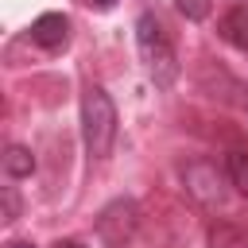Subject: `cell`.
<instances>
[{
	"instance_id": "cell-11",
	"label": "cell",
	"mask_w": 248,
	"mask_h": 248,
	"mask_svg": "<svg viewBox=\"0 0 248 248\" xmlns=\"http://www.w3.org/2000/svg\"><path fill=\"white\" fill-rule=\"evenodd\" d=\"M0 202H4V221H16L19 217V194H16V186H0Z\"/></svg>"
},
{
	"instance_id": "cell-7",
	"label": "cell",
	"mask_w": 248,
	"mask_h": 248,
	"mask_svg": "<svg viewBox=\"0 0 248 248\" xmlns=\"http://www.w3.org/2000/svg\"><path fill=\"white\" fill-rule=\"evenodd\" d=\"M4 174L8 178H27L31 170H35V155H31V147H23V143H8V151H4Z\"/></svg>"
},
{
	"instance_id": "cell-1",
	"label": "cell",
	"mask_w": 248,
	"mask_h": 248,
	"mask_svg": "<svg viewBox=\"0 0 248 248\" xmlns=\"http://www.w3.org/2000/svg\"><path fill=\"white\" fill-rule=\"evenodd\" d=\"M136 46H140V58H143V66H147V78H151L159 89L174 85V78H178V58H174L170 35H167V27L159 23L155 12H143V16L136 19Z\"/></svg>"
},
{
	"instance_id": "cell-10",
	"label": "cell",
	"mask_w": 248,
	"mask_h": 248,
	"mask_svg": "<svg viewBox=\"0 0 248 248\" xmlns=\"http://www.w3.org/2000/svg\"><path fill=\"white\" fill-rule=\"evenodd\" d=\"M174 8H178L190 23H198V19L209 16V0H174Z\"/></svg>"
},
{
	"instance_id": "cell-5",
	"label": "cell",
	"mask_w": 248,
	"mask_h": 248,
	"mask_svg": "<svg viewBox=\"0 0 248 248\" xmlns=\"http://www.w3.org/2000/svg\"><path fill=\"white\" fill-rule=\"evenodd\" d=\"M31 43L43 46V50H62L70 43V19L62 12H43L31 23Z\"/></svg>"
},
{
	"instance_id": "cell-12",
	"label": "cell",
	"mask_w": 248,
	"mask_h": 248,
	"mask_svg": "<svg viewBox=\"0 0 248 248\" xmlns=\"http://www.w3.org/2000/svg\"><path fill=\"white\" fill-rule=\"evenodd\" d=\"M50 248H85V244H81V240H74V236H66V240H54Z\"/></svg>"
},
{
	"instance_id": "cell-8",
	"label": "cell",
	"mask_w": 248,
	"mask_h": 248,
	"mask_svg": "<svg viewBox=\"0 0 248 248\" xmlns=\"http://www.w3.org/2000/svg\"><path fill=\"white\" fill-rule=\"evenodd\" d=\"M209 248H248V232L232 221L209 225Z\"/></svg>"
},
{
	"instance_id": "cell-4",
	"label": "cell",
	"mask_w": 248,
	"mask_h": 248,
	"mask_svg": "<svg viewBox=\"0 0 248 248\" xmlns=\"http://www.w3.org/2000/svg\"><path fill=\"white\" fill-rule=\"evenodd\" d=\"M225 178H229V174H221L217 163H205V159H198V163H190V167L182 170L186 194H190L198 205H205V209H213V205L225 202Z\"/></svg>"
},
{
	"instance_id": "cell-9",
	"label": "cell",
	"mask_w": 248,
	"mask_h": 248,
	"mask_svg": "<svg viewBox=\"0 0 248 248\" xmlns=\"http://www.w3.org/2000/svg\"><path fill=\"white\" fill-rule=\"evenodd\" d=\"M225 174L240 194H248V147H232L225 155Z\"/></svg>"
},
{
	"instance_id": "cell-14",
	"label": "cell",
	"mask_w": 248,
	"mask_h": 248,
	"mask_svg": "<svg viewBox=\"0 0 248 248\" xmlns=\"http://www.w3.org/2000/svg\"><path fill=\"white\" fill-rule=\"evenodd\" d=\"M93 4H97V8H101V12H108V8H112V4H116V0H93Z\"/></svg>"
},
{
	"instance_id": "cell-6",
	"label": "cell",
	"mask_w": 248,
	"mask_h": 248,
	"mask_svg": "<svg viewBox=\"0 0 248 248\" xmlns=\"http://www.w3.org/2000/svg\"><path fill=\"white\" fill-rule=\"evenodd\" d=\"M217 35H221L229 46H236V50H248V4H236V8H229V12L221 16V23H217Z\"/></svg>"
},
{
	"instance_id": "cell-13",
	"label": "cell",
	"mask_w": 248,
	"mask_h": 248,
	"mask_svg": "<svg viewBox=\"0 0 248 248\" xmlns=\"http://www.w3.org/2000/svg\"><path fill=\"white\" fill-rule=\"evenodd\" d=\"M8 248H35L31 240H8Z\"/></svg>"
},
{
	"instance_id": "cell-3",
	"label": "cell",
	"mask_w": 248,
	"mask_h": 248,
	"mask_svg": "<svg viewBox=\"0 0 248 248\" xmlns=\"http://www.w3.org/2000/svg\"><path fill=\"white\" fill-rule=\"evenodd\" d=\"M140 225V205L132 198H112L101 213H97V236L108 244V248H124L132 240Z\"/></svg>"
},
{
	"instance_id": "cell-2",
	"label": "cell",
	"mask_w": 248,
	"mask_h": 248,
	"mask_svg": "<svg viewBox=\"0 0 248 248\" xmlns=\"http://www.w3.org/2000/svg\"><path fill=\"white\" fill-rule=\"evenodd\" d=\"M81 140L89 159H105L116 140V105L101 85H85L81 93Z\"/></svg>"
}]
</instances>
